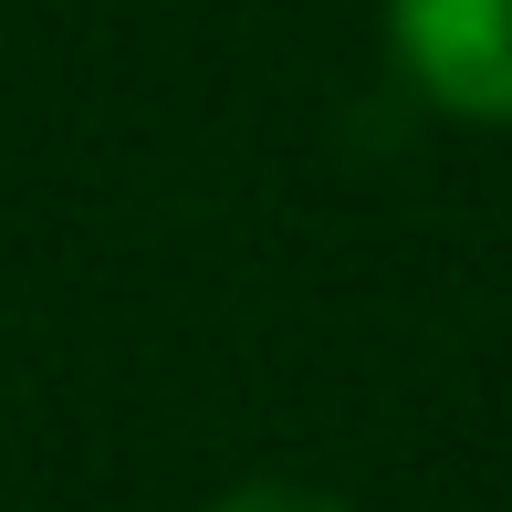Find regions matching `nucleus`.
<instances>
[{"label": "nucleus", "instance_id": "nucleus-2", "mask_svg": "<svg viewBox=\"0 0 512 512\" xmlns=\"http://www.w3.org/2000/svg\"><path fill=\"white\" fill-rule=\"evenodd\" d=\"M209 512H356V502L314 492V481H241V492H220Z\"/></svg>", "mask_w": 512, "mask_h": 512}, {"label": "nucleus", "instance_id": "nucleus-1", "mask_svg": "<svg viewBox=\"0 0 512 512\" xmlns=\"http://www.w3.org/2000/svg\"><path fill=\"white\" fill-rule=\"evenodd\" d=\"M387 53L439 115L512 126V0H387Z\"/></svg>", "mask_w": 512, "mask_h": 512}]
</instances>
